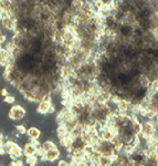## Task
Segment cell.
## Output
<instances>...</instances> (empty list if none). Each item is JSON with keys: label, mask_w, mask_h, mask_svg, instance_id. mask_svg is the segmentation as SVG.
Listing matches in <instances>:
<instances>
[{"label": "cell", "mask_w": 158, "mask_h": 166, "mask_svg": "<svg viewBox=\"0 0 158 166\" xmlns=\"http://www.w3.org/2000/svg\"><path fill=\"white\" fill-rule=\"evenodd\" d=\"M0 95H1V96H3V98H6L7 95H9V90L6 89V87L1 89V90H0Z\"/></svg>", "instance_id": "cell-11"}, {"label": "cell", "mask_w": 158, "mask_h": 166, "mask_svg": "<svg viewBox=\"0 0 158 166\" xmlns=\"http://www.w3.org/2000/svg\"><path fill=\"white\" fill-rule=\"evenodd\" d=\"M96 1H102V0H93V2H96Z\"/></svg>", "instance_id": "cell-13"}, {"label": "cell", "mask_w": 158, "mask_h": 166, "mask_svg": "<svg viewBox=\"0 0 158 166\" xmlns=\"http://www.w3.org/2000/svg\"><path fill=\"white\" fill-rule=\"evenodd\" d=\"M42 147H43V150H44L45 152H48V151H50V150H54V148H58V147H56V143L53 142L52 140L44 141V142L42 143Z\"/></svg>", "instance_id": "cell-7"}, {"label": "cell", "mask_w": 158, "mask_h": 166, "mask_svg": "<svg viewBox=\"0 0 158 166\" xmlns=\"http://www.w3.org/2000/svg\"><path fill=\"white\" fill-rule=\"evenodd\" d=\"M39 160H38V156L34 155V156H28L27 157V163L29 166H37L38 163H39Z\"/></svg>", "instance_id": "cell-8"}, {"label": "cell", "mask_w": 158, "mask_h": 166, "mask_svg": "<svg viewBox=\"0 0 158 166\" xmlns=\"http://www.w3.org/2000/svg\"><path fill=\"white\" fill-rule=\"evenodd\" d=\"M15 130H16V132L18 133L19 135H21V136L27 133V129L24 124H18V125L15 126Z\"/></svg>", "instance_id": "cell-9"}, {"label": "cell", "mask_w": 158, "mask_h": 166, "mask_svg": "<svg viewBox=\"0 0 158 166\" xmlns=\"http://www.w3.org/2000/svg\"><path fill=\"white\" fill-rule=\"evenodd\" d=\"M12 8V0H0V9L9 11Z\"/></svg>", "instance_id": "cell-6"}, {"label": "cell", "mask_w": 158, "mask_h": 166, "mask_svg": "<svg viewBox=\"0 0 158 166\" xmlns=\"http://www.w3.org/2000/svg\"><path fill=\"white\" fill-rule=\"evenodd\" d=\"M27 135L29 137V140L39 141L40 137H41V131L37 126H31L27 130Z\"/></svg>", "instance_id": "cell-3"}, {"label": "cell", "mask_w": 158, "mask_h": 166, "mask_svg": "<svg viewBox=\"0 0 158 166\" xmlns=\"http://www.w3.org/2000/svg\"><path fill=\"white\" fill-rule=\"evenodd\" d=\"M61 155V152L58 150V148H54V150H50L48 151L45 153V156L43 158H41V161L44 163V162H54L56 160H58Z\"/></svg>", "instance_id": "cell-2"}, {"label": "cell", "mask_w": 158, "mask_h": 166, "mask_svg": "<svg viewBox=\"0 0 158 166\" xmlns=\"http://www.w3.org/2000/svg\"><path fill=\"white\" fill-rule=\"evenodd\" d=\"M26 114H27L26 109H24L22 105H20V104H17V105L12 106V108L10 109V111H9V113H8V116L10 120L21 121V120L24 119Z\"/></svg>", "instance_id": "cell-1"}, {"label": "cell", "mask_w": 158, "mask_h": 166, "mask_svg": "<svg viewBox=\"0 0 158 166\" xmlns=\"http://www.w3.org/2000/svg\"><path fill=\"white\" fill-rule=\"evenodd\" d=\"M56 166H69V162L66 160H60L58 162V165Z\"/></svg>", "instance_id": "cell-12"}, {"label": "cell", "mask_w": 158, "mask_h": 166, "mask_svg": "<svg viewBox=\"0 0 158 166\" xmlns=\"http://www.w3.org/2000/svg\"><path fill=\"white\" fill-rule=\"evenodd\" d=\"M3 102L6 104H13V103L16 102V98H15V95H7L6 98H3Z\"/></svg>", "instance_id": "cell-10"}, {"label": "cell", "mask_w": 158, "mask_h": 166, "mask_svg": "<svg viewBox=\"0 0 158 166\" xmlns=\"http://www.w3.org/2000/svg\"><path fill=\"white\" fill-rule=\"evenodd\" d=\"M52 105V102L51 101H41V102L38 103V113L40 114H48L49 112V109Z\"/></svg>", "instance_id": "cell-4"}, {"label": "cell", "mask_w": 158, "mask_h": 166, "mask_svg": "<svg viewBox=\"0 0 158 166\" xmlns=\"http://www.w3.org/2000/svg\"><path fill=\"white\" fill-rule=\"evenodd\" d=\"M23 153L26 154V156H34L37 155V146L33 145L32 143H27L24 145V148H23Z\"/></svg>", "instance_id": "cell-5"}]
</instances>
